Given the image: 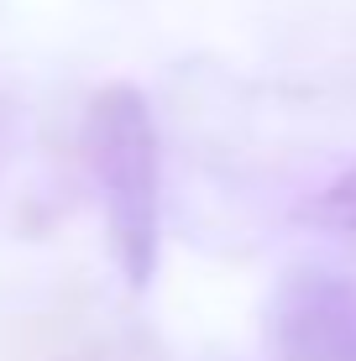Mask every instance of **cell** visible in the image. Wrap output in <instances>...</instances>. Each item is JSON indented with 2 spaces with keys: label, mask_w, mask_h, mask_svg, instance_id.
<instances>
[{
  "label": "cell",
  "mask_w": 356,
  "mask_h": 361,
  "mask_svg": "<svg viewBox=\"0 0 356 361\" xmlns=\"http://www.w3.org/2000/svg\"><path fill=\"white\" fill-rule=\"evenodd\" d=\"M273 335L288 361H356V278L299 267L278 288Z\"/></svg>",
  "instance_id": "7a4b0ae2"
},
{
  "label": "cell",
  "mask_w": 356,
  "mask_h": 361,
  "mask_svg": "<svg viewBox=\"0 0 356 361\" xmlns=\"http://www.w3.org/2000/svg\"><path fill=\"white\" fill-rule=\"evenodd\" d=\"M314 215H325L330 226H340V231H351V235H356V168H346V173H340V178L320 194Z\"/></svg>",
  "instance_id": "3957f363"
},
{
  "label": "cell",
  "mask_w": 356,
  "mask_h": 361,
  "mask_svg": "<svg viewBox=\"0 0 356 361\" xmlns=\"http://www.w3.org/2000/svg\"><path fill=\"white\" fill-rule=\"evenodd\" d=\"M90 168L105 199L110 252L131 288H147L157 267V126L137 84H105L84 116Z\"/></svg>",
  "instance_id": "6da1fadb"
},
{
  "label": "cell",
  "mask_w": 356,
  "mask_h": 361,
  "mask_svg": "<svg viewBox=\"0 0 356 361\" xmlns=\"http://www.w3.org/2000/svg\"><path fill=\"white\" fill-rule=\"evenodd\" d=\"M68 361H157V351L142 341H100L90 351H73Z\"/></svg>",
  "instance_id": "277c9868"
}]
</instances>
